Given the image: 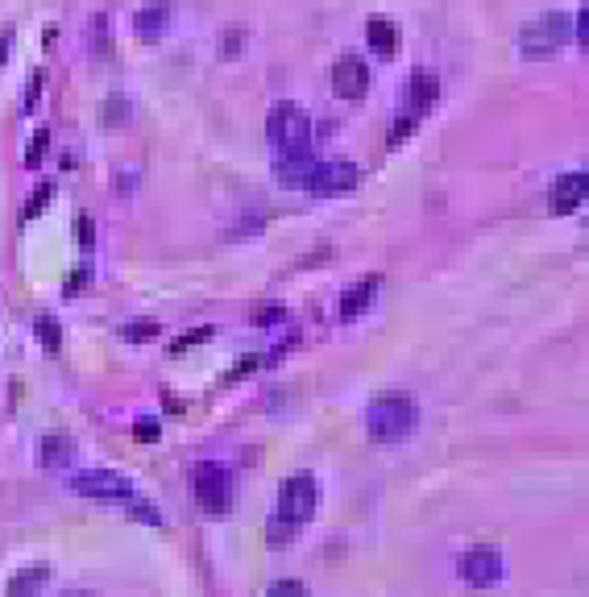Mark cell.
I'll list each match as a JSON object with an SVG mask.
<instances>
[{
	"label": "cell",
	"mask_w": 589,
	"mask_h": 597,
	"mask_svg": "<svg viewBox=\"0 0 589 597\" xmlns=\"http://www.w3.org/2000/svg\"><path fill=\"white\" fill-rule=\"evenodd\" d=\"M366 428L378 444H399L415 432V403L407 394H382L366 411Z\"/></svg>",
	"instance_id": "1"
},
{
	"label": "cell",
	"mask_w": 589,
	"mask_h": 597,
	"mask_svg": "<svg viewBox=\"0 0 589 597\" xmlns=\"http://www.w3.org/2000/svg\"><path fill=\"white\" fill-rule=\"evenodd\" d=\"M266 137L278 154H307L312 150V117L299 104H274L266 117Z\"/></svg>",
	"instance_id": "2"
},
{
	"label": "cell",
	"mask_w": 589,
	"mask_h": 597,
	"mask_svg": "<svg viewBox=\"0 0 589 597\" xmlns=\"http://www.w3.org/2000/svg\"><path fill=\"white\" fill-rule=\"evenodd\" d=\"M569 38H573V21L565 13H544L523 25L519 50H523V59H552Z\"/></svg>",
	"instance_id": "3"
},
{
	"label": "cell",
	"mask_w": 589,
	"mask_h": 597,
	"mask_svg": "<svg viewBox=\"0 0 589 597\" xmlns=\"http://www.w3.org/2000/svg\"><path fill=\"white\" fill-rule=\"evenodd\" d=\"M191 490H195V502H200L208 515H224L229 502H233V477H229V469H224V465L204 461V465H195Z\"/></svg>",
	"instance_id": "4"
},
{
	"label": "cell",
	"mask_w": 589,
	"mask_h": 597,
	"mask_svg": "<svg viewBox=\"0 0 589 597\" xmlns=\"http://www.w3.org/2000/svg\"><path fill=\"white\" fill-rule=\"evenodd\" d=\"M320 506V486L312 477H287L283 486H278V515H283V523L299 527L316 515Z\"/></svg>",
	"instance_id": "5"
},
{
	"label": "cell",
	"mask_w": 589,
	"mask_h": 597,
	"mask_svg": "<svg viewBox=\"0 0 589 597\" xmlns=\"http://www.w3.org/2000/svg\"><path fill=\"white\" fill-rule=\"evenodd\" d=\"M71 490L83 494V498H96V502H133V486L129 477L112 473V469H92L71 481Z\"/></svg>",
	"instance_id": "6"
},
{
	"label": "cell",
	"mask_w": 589,
	"mask_h": 597,
	"mask_svg": "<svg viewBox=\"0 0 589 597\" xmlns=\"http://www.w3.org/2000/svg\"><path fill=\"white\" fill-rule=\"evenodd\" d=\"M332 92L341 100H361L370 92V67L357 59V54H341L332 63Z\"/></svg>",
	"instance_id": "7"
},
{
	"label": "cell",
	"mask_w": 589,
	"mask_h": 597,
	"mask_svg": "<svg viewBox=\"0 0 589 597\" xmlns=\"http://www.w3.org/2000/svg\"><path fill=\"white\" fill-rule=\"evenodd\" d=\"M353 187H357V166L353 162H320L303 191L307 195H349Z\"/></svg>",
	"instance_id": "8"
},
{
	"label": "cell",
	"mask_w": 589,
	"mask_h": 597,
	"mask_svg": "<svg viewBox=\"0 0 589 597\" xmlns=\"http://www.w3.org/2000/svg\"><path fill=\"white\" fill-rule=\"evenodd\" d=\"M461 581L473 585V589H486V585H498L502 581V556L494 548H473L461 556Z\"/></svg>",
	"instance_id": "9"
},
{
	"label": "cell",
	"mask_w": 589,
	"mask_h": 597,
	"mask_svg": "<svg viewBox=\"0 0 589 597\" xmlns=\"http://www.w3.org/2000/svg\"><path fill=\"white\" fill-rule=\"evenodd\" d=\"M316 166H320V158L307 150V154H278V162H274V179L283 183V187H307V179L316 175Z\"/></svg>",
	"instance_id": "10"
},
{
	"label": "cell",
	"mask_w": 589,
	"mask_h": 597,
	"mask_svg": "<svg viewBox=\"0 0 589 597\" xmlns=\"http://www.w3.org/2000/svg\"><path fill=\"white\" fill-rule=\"evenodd\" d=\"M171 17H175L171 0H154V5L133 13V30H137V38H142V42H158L166 34V25H171Z\"/></svg>",
	"instance_id": "11"
},
{
	"label": "cell",
	"mask_w": 589,
	"mask_h": 597,
	"mask_svg": "<svg viewBox=\"0 0 589 597\" xmlns=\"http://www.w3.org/2000/svg\"><path fill=\"white\" fill-rule=\"evenodd\" d=\"M366 42H370V50L378 54V59H395L399 54V25L390 17H370L366 21Z\"/></svg>",
	"instance_id": "12"
},
{
	"label": "cell",
	"mask_w": 589,
	"mask_h": 597,
	"mask_svg": "<svg viewBox=\"0 0 589 597\" xmlns=\"http://www.w3.org/2000/svg\"><path fill=\"white\" fill-rule=\"evenodd\" d=\"M585 187H589L585 170H569V175H560V179H556V191H552L556 212H577V204H585Z\"/></svg>",
	"instance_id": "13"
},
{
	"label": "cell",
	"mask_w": 589,
	"mask_h": 597,
	"mask_svg": "<svg viewBox=\"0 0 589 597\" xmlns=\"http://www.w3.org/2000/svg\"><path fill=\"white\" fill-rule=\"evenodd\" d=\"M378 287H382V278H378V274H370V278H361L353 291H345V299H341V320H357V316H366L370 303L378 299Z\"/></svg>",
	"instance_id": "14"
},
{
	"label": "cell",
	"mask_w": 589,
	"mask_h": 597,
	"mask_svg": "<svg viewBox=\"0 0 589 597\" xmlns=\"http://www.w3.org/2000/svg\"><path fill=\"white\" fill-rule=\"evenodd\" d=\"M38 457H42L46 469H67L71 457H75V440H71L67 432H50V436L42 440V448H38Z\"/></svg>",
	"instance_id": "15"
},
{
	"label": "cell",
	"mask_w": 589,
	"mask_h": 597,
	"mask_svg": "<svg viewBox=\"0 0 589 597\" xmlns=\"http://www.w3.org/2000/svg\"><path fill=\"white\" fill-rule=\"evenodd\" d=\"M440 100V75L436 71H415L411 75V104L415 112H428Z\"/></svg>",
	"instance_id": "16"
},
{
	"label": "cell",
	"mask_w": 589,
	"mask_h": 597,
	"mask_svg": "<svg viewBox=\"0 0 589 597\" xmlns=\"http://www.w3.org/2000/svg\"><path fill=\"white\" fill-rule=\"evenodd\" d=\"M46 581H50V564H34L9 581V597H38Z\"/></svg>",
	"instance_id": "17"
},
{
	"label": "cell",
	"mask_w": 589,
	"mask_h": 597,
	"mask_svg": "<svg viewBox=\"0 0 589 597\" xmlns=\"http://www.w3.org/2000/svg\"><path fill=\"white\" fill-rule=\"evenodd\" d=\"M38 345H42L46 353H59V345H63V328H59V320H50V316L38 320Z\"/></svg>",
	"instance_id": "18"
},
{
	"label": "cell",
	"mask_w": 589,
	"mask_h": 597,
	"mask_svg": "<svg viewBox=\"0 0 589 597\" xmlns=\"http://www.w3.org/2000/svg\"><path fill=\"white\" fill-rule=\"evenodd\" d=\"M100 121L112 129V125H125L129 121V100H121V96H112V100H104V112H100Z\"/></svg>",
	"instance_id": "19"
},
{
	"label": "cell",
	"mask_w": 589,
	"mask_h": 597,
	"mask_svg": "<svg viewBox=\"0 0 589 597\" xmlns=\"http://www.w3.org/2000/svg\"><path fill=\"white\" fill-rule=\"evenodd\" d=\"M129 345H146V340H154L158 336V324L154 320H133V324H125V332H121Z\"/></svg>",
	"instance_id": "20"
},
{
	"label": "cell",
	"mask_w": 589,
	"mask_h": 597,
	"mask_svg": "<svg viewBox=\"0 0 589 597\" xmlns=\"http://www.w3.org/2000/svg\"><path fill=\"white\" fill-rule=\"evenodd\" d=\"M50 199H54V183H38L34 187V195H30V204H25V220H34V216H42V208L50 204Z\"/></svg>",
	"instance_id": "21"
},
{
	"label": "cell",
	"mask_w": 589,
	"mask_h": 597,
	"mask_svg": "<svg viewBox=\"0 0 589 597\" xmlns=\"http://www.w3.org/2000/svg\"><path fill=\"white\" fill-rule=\"evenodd\" d=\"M133 436L142 440V444H158V440H162L158 419H137V423H133Z\"/></svg>",
	"instance_id": "22"
},
{
	"label": "cell",
	"mask_w": 589,
	"mask_h": 597,
	"mask_svg": "<svg viewBox=\"0 0 589 597\" xmlns=\"http://www.w3.org/2000/svg\"><path fill=\"white\" fill-rule=\"evenodd\" d=\"M75 237H79L83 249H92V245H96V220H92V216H79V220H75Z\"/></svg>",
	"instance_id": "23"
},
{
	"label": "cell",
	"mask_w": 589,
	"mask_h": 597,
	"mask_svg": "<svg viewBox=\"0 0 589 597\" xmlns=\"http://www.w3.org/2000/svg\"><path fill=\"white\" fill-rule=\"evenodd\" d=\"M411 129H415V112H407V117H399V121H395V129H390V146L399 150L403 141L411 137Z\"/></svg>",
	"instance_id": "24"
},
{
	"label": "cell",
	"mask_w": 589,
	"mask_h": 597,
	"mask_svg": "<svg viewBox=\"0 0 589 597\" xmlns=\"http://www.w3.org/2000/svg\"><path fill=\"white\" fill-rule=\"evenodd\" d=\"M46 146H50V129H38V133H34V146H30V154H25V162H30V166H38V162H42V154H46Z\"/></svg>",
	"instance_id": "25"
},
{
	"label": "cell",
	"mask_w": 589,
	"mask_h": 597,
	"mask_svg": "<svg viewBox=\"0 0 589 597\" xmlns=\"http://www.w3.org/2000/svg\"><path fill=\"white\" fill-rule=\"evenodd\" d=\"M573 38L581 42V50L589 46V5H581V13L573 17Z\"/></svg>",
	"instance_id": "26"
},
{
	"label": "cell",
	"mask_w": 589,
	"mask_h": 597,
	"mask_svg": "<svg viewBox=\"0 0 589 597\" xmlns=\"http://www.w3.org/2000/svg\"><path fill=\"white\" fill-rule=\"evenodd\" d=\"M266 597H307V589H303L299 581H278V585H274Z\"/></svg>",
	"instance_id": "27"
},
{
	"label": "cell",
	"mask_w": 589,
	"mask_h": 597,
	"mask_svg": "<svg viewBox=\"0 0 589 597\" xmlns=\"http://www.w3.org/2000/svg\"><path fill=\"white\" fill-rule=\"evenodd\" d=\"M208 336H212V328H195L187 340H179V345H171V353H183V349H191V345H204Z\"/></svg>",
	"instance_id": "28"
},
{
	"label": "cell",
	"mask_w": 589,
	"mask_h": 597,
	"mask_svg": "<svg viewBox=\"0 0 589 597\" xmlns=\"http://www.w3.org/2000/svg\"><path fill=\"white\" fill-rule=\"evenodd\" d=\"M274 320H283V307H278V303H274V307H262L258 316H254V324H262V328L274 324Z\"/></svg>",
	"instance_id": "29"
},
{
	"label": "cell",
	"mask_w": 589,
	"mask_h": 597,
	"mask_svg": "<svg viewBox=\"0 0 589 597\" xmlns=\"http://www.w3.org/2000/svg\"><path fill=\"white\" fill-rule=\"evenodd\" d=\"M38 92H42V75L30 79V92H25V112H34V108H38Z\"/></svg>",
	"instance_id": "30"
},
{
	"label": "cell",
	"mask_w": 589,
	"mask_h": 597,
	"mask_svg": "<svg viewBox=\"0 0 589 597\" xmlns=\"http://www.w3.org/2000/svg\"><path fill=\"white\" fill-rule=\"evenodd\" d=\"M92 34H96V38H92L96 54H104V50H108V42H104V38H108V34H104V17H96V21H92Z\"/></svg>",
	"instance_id": "31"
},
{
	"label": "cell",
	"mask_w": 589,
	"mask_h": 597,
	"mask_svg": "<svg viewBox=\"0 0 589 597\" xmlns=\"http://www.w3.org/2000/svg\"><path fill=\"white\" fill-rule=\"evenodd\" d=\"M241 38H245L241 30H229V34H224V54H229V59H233V54L241 50Z\"/></svg>",
	"instance_id": "32"
},
{
	"label": "cell",
	"mask_w": 589,
	"mask_h": 597,
	"mask_svg": "<svg viewBox=\"0 0 589 597\" xmlns=\"http://www.w3.org/2000/svg\"><path fill=\"white\" fill-rule=\"evenodd\" d=\"M129 510H133V519H142V523H162L154 506H129Z\"/></svg>",
	"instance_id": "33"
},
{
	"label": "cell",
	"mask_w": 589,
	"mask_h": 597,
	"mask_svg": "<svg viewBox=\"0 0 589 597\" xmlns=\"http://www.w3.org/2000/svg\"><path fill=\"white\" fill-rule=\"evenodd\" d=\"M88 278H92V274H88V266H83V270H79V274H75V278L67 282V295H75L79 287H88Z\"/></svg>",
	"instance_id": "34"
},
{
	"label": "cell",
	"mask_w": 589,
	"mask_h": 597,
	"mask_svg": "<svg viewBox=\"0 0 589 597\" xmlns=\"http://www.w3.org/2000/svg\"><path fill=\"white\" fill-rule=\"evenodd\" d=\"M9 42H13V34L0 30V67H5V59H9Z\"/></svg>",
	"instance_id": "35"
},
{
	"label": "cell",
	"mask_w": 589,
	"mask_h": 597,
	"mask_svg": "<svg viewBox=\"0 0 589 597\" xmlns=\"http://www.w3.org/2000/svg\"><path fill=\"white\" fill-rule=\"evenodd\" d=\"M67 597H92V593H67Z\"/></svg>",
	"instance_id": "36"
}]
</instances>
